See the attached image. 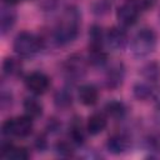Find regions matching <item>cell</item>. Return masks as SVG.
<instances>
[{
	"instance_id": "cell-19",
	"label": "cell",
	"mask_w": 160,
	"mask_h": 160,
	"mask_svg": "<svg viewBox=\"0 0 160 160\" xmlns=\"http://www.w3.org/2000/svg\"><path fill=\"white\" fill-rule=\"evenodd\" d=\"M69 135H70L71 142H74V144H76V145H80V144L84 142V140H85V134H84V129H82V126H81V122H80L79 120H74V121L71 122Z\"/></svg>"
},
{
	"instance_id": "cell-1",
	"label": "cell",
	"mask_w": 160,
	"mask_h": 160,
	"mask_svg": "<svg viewBox=\"0 0 160 160\" xmlns=\"http://www.w3.org/2000/svg\"><path fill=\"white\" fill-rule=\"evenodd\" d=\"M79 24H80V15L76 9L69 8L62 14L58 26L54 31L55 41L59 45H65L71 42L79 32Z\"/></svg>"
},
{
	"instance_id": "cell-20",
	"label": "cell",
	"mask_w": 160,
	"mask_h": 160,
	"mask_svg": "<svg viewBox=\"0 0 160 160\" xmlns=\"http://www.w3.org/2000/svg\"><path fill=\"white\" fill-rule=\"evenodd\" d=\"M105 112L114 118V119H119V118H122L124 114H125V106L122 102L120 101H110L105 105Z\"/></svg>"
},
{
	"instance_id": "cell-13",
	"label": "cell",
	"mask_w": 160,
	"mask_h": 160,
	"mask_svg": "<svg viewBox=\"0 0 160 160\" xmlns=\"http://www.w3.org/2000/svg\"><path fill=\"white\" fill-rule=\"evenodd\" d=\"M129 146V140L126 136L124 135H112L111 138H109L108 142H106V148L112 154H121L124 152Z\"/></svg>"
},
{
	"instance_id": "cell-6",
	"label": "cell",
	"mask_w": 160,
	"mask_h": 160,
	"mask_svg": "<svg viewBox=\"0 0 160 160\" xmlns=\"http://www.w3.org/2000/svg\"><path fill=\"white\" fill-rule=\"evenodd\" d=\"M138 16H139V10L135 6H132L130 2L119 6L116 10V19L119 24L124 28L132 26L136 22Z\"/></svg>"
},
{
	"instance_id": "cell-25",
	"label": "cell",
	"mask_w": 160,
	"mask_h": 160,
	"mask_svg": "<svg viewBox=\"0 0 160 160\" xmlns=\"http://www.w3.org/2000/svg\"><path fill=\"white\" fill-rule=\"evenodd\" d=\"M146 145L151 151L160 152V134H151L146 139Z\"/></svg>"
},
{
	"instance_id": "cell-11",
	"label": "cell",
	"mask_w": 160,
	"mask_h": 160,
	"mask_svg": "<svg viewBox=\"0 0 160 160\" xmlns=\"http://www.w3.org/2000/svg\"><path fill=\"white\" fill-rule=\"evenodd\" d=\"M108 125L106 116L100 112H95L91 116H89L88 122H86V131L90 135H98L100 134Z\"/></svg>"
},
{
	"instance_id": "cell-2",
	"label": "cell",
	"mask_w": 160,
	"mask_h": 160,
	"mask_svg": "<svg viewBox=\"0 0 160 160\" xmlns=\"http://www.w3.org/2000/svg\"><path fill=\"white\" fill-rule=\"evenodd\" d=\"M42 46V41L35 34L29 31H21L14 39L12 48L16 54L20 56H32L40 51Z\"/></svg>"
},
{
	"instance_id": "cell-27",
	"label": "cell",
	"mask_w": 160,
	"mask_h": 160,
	"mask_svg": "<svg viewBox=\"0 0 160 160\" xmlns=\"http://www.w3.org/2000/svg\"><path fill=\"white\" fill-rule=\"evenodd\" d=\"M6 5H14V4H18L20 0H2Z\"/></svg>"
},
{
	"instance_id": "cell-15",
	"label": "cell",
	"mask_w": 160,
	"mask_h": 160,
	"mask_svg": "<svg viewBox=\"0 0 160 160\" xmlns=\"http://www.w3.org/2000/svg\"><path fill=\"white\" fill-rule=\"evenodd\" d=\"M24 110L28 116L36 119V118L41 116V114H42V105L35 98H26L24 100Z\"/></svg>"
},
{
	"instance_id": "cell-10",
	"label": "cell",
	"mask_w": 160,
	"mask_h": 160,
	"mask_svg": "<svg viewBox=\"0 0 160 160\" xmlns=\"http://www.w3.org/2000/svg\"><path fill=\"white\" fill-rule=\"evenodd\" d=\"M78 98H79V101L82 105H85V106H92L98 101L99 91H98V89L94 85L85 84V85H81L79 88Z\"/></svg>"
},
{
	"instance_id": "cell-5",
	"label": "cell",
	"mask_w": 160,
	"mask_h": 160,
	"mask_svg": "<svg viewBox=\"0 0 160 160\" xmlns=\"http://www.w3.org/2000/svg\"><path fill=\"white\" fill-rule=\"evenodd\" d=\"M25 85L30 92L35 95H42L50 86V79L44 72L35 71L25 78Z\"/></svg>"
},
{
	"instance_id": "cell-24",
	"label": "cell",
	"mask_w": 160,
	"mask_h": 160,
	"mask_svg": "<svg viewBox=\"0 0 160 160\" xmlns=\"http://www.w3.org/2000/svg\"><path fill=\"white\" fill-rule=\"evenodd\" d=\"M56 149V152L61 156H71L72 152H74V148H72V144L69 142V141H65V140H61L56 144L55 146Z\"/></svg>"
},
{
	"instance_id": "cell-26",
	"label": "cell",
	"mask_w": 160,
	"mask_h": 160,
	"mask_svg": "<svg viewBox=\"0 0 160 160\" xmlns=\"http://www.w3.org/2000/svg\"><path fill=\"white\" fill-rule=\"evenodd\" d=\"M128 2H130L132 6H135L139 11H145L154 5L155 0H129Z\"/></svg>"
},
{
	"instance_id": "cell-18",
	"label": "cell",
	"mask_w": 160,
	"mask_h": 160,
	"mask_svg": "<svg viewBox=\"0 0 160 160\" xmlns=\"http://www.w3.org/2000/svg\"><path fill=\"white\" fill-rule=\"evenodd\" d=\"M21 61L15 58H6L2 62V71L8 76H16L21 72Z\"/></svg>"
},
{
	"instance_id": "cell-14",
	"label": "cell",
	"mask_w": 160,
	"mask_h": 160,
	"mask_svg": "<svg viewBox=\"0 0 160 160\" xmlns=\"http://www.w3.org/2000/svg\"><path fill=\"white\" fill-rule=\"evenodd\" d=\"M16 15L15 12L6 6H2L1 9V16H0V26H1V34L5 35L15 24Z\"/></svg>"
},
{
	"instance_id": "cell-4",
	"label": "cell",
	"mask_w": 160,
	"mask_h": 160,
	"mask_svg": "<svg viewBox=\"0 0 160 160\" xmlns=\"http://www.w3.org/2000/svg\"><path fill=\"white\" fill-rule=\"evenodd\" d=\"M32 131V118L28 115L18 116L6 120L2 124V134L6 136L25 138Z\"/></svg>"
},
{
	"instance_id": "cell-3",
	"label": "cell",
	"mask_w": 160,
	"mask_h": 160,
	"mask_svg": "<svg viewBox=\"0 0 160 160\" xmlns=\"http://www.w3.org/2000/svg\"><path fill=\"white\" fill-rule=\"evenodd\" d=\"M156 35L151 29H141L138 31L132 39L131 49L132 54L138 58H145L155 50Z\"/></svg>"
},
{
	"instance_id": "cell-23",
	"label": "cell",
	"mask_w": 160,
	"mask_h": 160,
	"mask_svg": "<svg viewBox=\"0 0 160 160\" xmlns=\"http://www.w3.org/2000/svg\"><path fill=\"white\" fill-rule=\"evenodd\" d=\"M71 94L66 90H60L55 95V104L58 108H68L71 105Z\"/></svg>"
},
{
	"instance_id": "cell-7",
	"label": "cell",
	"mask_w": 160,
	"mask_h": 160,
	"mask_svg": "<svg viewBox=\"0 0 160 160\" xmlns=\"http://www.w3.org/2000/svg\"><path fill=\"white\" fill-rule=\"evenodd\" d=\"M105 41L111 49L120 50L124 49L125 45L128 44V35L121 28L114 26L109 29L108 32L105 34Z\"/></svg>"
},
{
	"instance_id": "cell-16",
	"label": "cell",
	"mask_w": 160,
	"mask_h": 160,
	"mask_svg": "<svg viewBox=\"0 0 160 160\" xmlns=\"http://www.w3.org/2000/svg\"><path fill=\"white\" fill-rule=\"evenodd\" d=\"M140 72L148 81L156 82L160 79V65L156 61H150L141 68Z\"/></svg>"
},
{
	"instance_id": "cell-9",
	"label": "cell",
	"mask_w": 160,
	"mask_h": 160,
	"mask_svg": "<svg viewBox=\"0 0 160 160\" xmlns=\"http://www.w3.org/2000/svg\"><path fill=\"white\" fill-rule=\"evenodd\" d=\"M124 76H125V70H124L122 64L116 62V64L111 65L110 69L106 71V76H105L106 86L109 89H116V88H119L122 84Z\"/></svg>"
},
{
	"instance_id": "cell-22",
	"label": "cell",
	"mask_w": 160,
	"mask_h": 160,
	"mask_svg": "<svg viewBox=\"0 0 160 160\" xmlns=\"http://www.w3.org/2000/svg\"><path fill=\"white\" fill-rule=\"evenodd\" d=\"M88 60L94 66H101L106 62V54L102 49H89Z\"/></svg>"
},
{
	"instance_id": "cell-28",
	"label": "cell",
	"mask_w": 160,
	"mask_h": 160,
	"mask_svg": "<svg viewBox=\"0 0 160 160\" xmlns=\"http://www.w3.org/2000/svg\"><path fill=\"white\" fill-rule=\"evenodd\" d=\"M159 111H160V99H159Z\"/></svg>"
},
{
	"instance_id": "cell-12",
	"label": "cell",
	"mask_w": 160,
	"mask_h": 160,
	"mask_svg": "<svg viewBox=\"0 0 160 160\" xmlns=\"http://www.w3.org/2000/svg\"><path fill=\"white\" fill-rule=\"evenodd\" d=\"M65 70L71 78H81L85 72V64L80 56H71L65 64Z\"/></svg>"
},
{
	"instance_id": "cell-21",
	"label": "cell",
	"mask_w": 160,
	"mask_h": 160,
	"mask_svg": "<svg viewBox=\"0 0 160 160\" xmlns=\"http://www.w3.org/2000/svg\"><path fill=\"white\" fill-rule=\"evenodd\" d=\"M132 92H134V96L138 99V100H148L151 95H152V89L150 85L145 84V82H138L134 85L132 88Z\"/></svg>"
},
{
	"instance_id": "cell-17",
	"label": "cell",
	"mask_w": 160,
	"mask_h": 160,
	"mask_svg": "<svg viewBox=\"0 0 160 160\" xmlns=\"http://www.w3.org/2000/svg\"><path fill=\"white\" fill-rule=\"evenodd\" d=\"M105 41V35L101 31V28L98 25L91 26L89 31V49H102Z\"/></svg>"
},
{
	"instance_id": "cell-8",
	"label": "cell",
	"mask_w": 160,
	"mask_h": 160,
	"mask_svg": "<svg viewBox=\"0 0 160 160\" xmlns=\"http://www.w3.org/2000/svg\"><path fill=\"white\" fill-rule=\"evenodd\" d=\"M0 158L5 160H26L30 158L28 149L22 146H15L12 144H2L0 150Z\"/></svg>"
}]
</instances>
